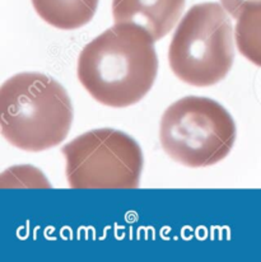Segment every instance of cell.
Returning a JSON list of instances; mask_svg holds the SVG:
<instances>
[{
	"label": "cell",
	"mask_w": 261,
	"mask_h": 262,
	"mask_svg": "<svg viewBox=\"0 0 261 262\" xmlns=\"http://www.w3.org/2000/svg\"><path fill=\"white\" fill-rule=\"evenodd\" d=\"M156 40L135 23H115L78 56L77 75L95 101L124 108L142 101L156 82Z\"/></svg>",
	"instance_id": "obj_1"
},
{
	"label": "cell",
	"mask_w": 261,
	"mask_h": 262,
	"mask_svg": "<svg viewBox=\"0 0 261 262\" xmlns=\"http://www.w3.org/2000/svg\"><path fill=\"white\" fill-rule=\"evenodd\" d=\"M74 110L67 89L42 73H18L0 88L2 135L25 151L60 145L73 125Z\"/></svg>",
	"instance_id": "obj_2"
},
{
	"label": "cell",
	"mask_w": 261,
	"mask_h": 262,
	"mask_svg": "<svg viewBox=\"0 0 261 262\" xmlns=\"http://www.w3.org/2000/svg\"><path fill=\"white\" fill-rule=\"evenodd\" d=\"M231 15L219 3H199L177 25L168 47L173 74L194 87H210L223 80L234 61Z\"/></svg>",
	"instance_id": "obj_3"
},
{
	"label": "cell",
	"mask_w": 261,
	"mask_h": 262,
	"mask_svg": "<svg viewBox=\"0 0 261 262\" xmlns=\"http://www.w3.org/2000/svg\"><path fill=\"white\" fill-rule=\"evenodd\" d=\"M159 141L164 153L182 166H214L231 153L236 124L219 102L186 96L169 104L162 115Z\"/></svg>",
	"instance_id": "obj_4"
},
{
	"label": "cell",
	"mask_w": 261,
	"mask_h": 262,
	"mask_svg": "<svg viewBox=\"0 0 261 262\" xmlns=\"http://www.w3.org/2000/svg\"><path fill=\"white\" fill-rule=\"evenodd\" d=\"M65 174L72 188H137L144 158L139 144L120 130L95 129L65 144Z\"/></svg>",
	"instance_id": "obj_5"
},
{
	"label": "cell",
	"mask_w": 261,
	"mask_h": 262,
	"mask_svg": "<svg viewBox=\"0 0 261 262\" xmlns=\"http://www.w3.org/2000/svg\"><path fill=\"white\" fill-rule=\"evenodd\" d=\"M186 0H112L115 23L142 26L159 41L179 23Z\"/></svg>",
	"instance_id": "obj_6"
},
{
	"label": "cell",
	"mask_w": 261,
	"mask_h": 262,
	"mask_svg": "<svg viewBox=\"0 0 261 262\" xmlns=\"http://www.w3.org/2000/svg\"><path fill=\"white\" fill-rule=\"evenodd\" d=\"M38 17L62 31L82 28L93 19L100 0H31Z\"/></svg>",
	"instance_id": "obj_7"
},
{
	"label": "cell",
	"mask_w": 261,
	"mask_h": 262,
	"mask_svg": "<svg viewBox=\"0 0 261 262\" xmlns=\"http://www.w3.org/2000/svg\"><path fill=\"white\" fill-rule=\"evenodd\" d=\"M236 20L234 40L240 54L261 68V7L247 8Z\"/></svg>",
	"instance_id": "obj_8"
},
{
	"label": "cell",
	"mask_w": 261,
	"mask_h": 262,
	"mask_svg": "<svg viewBox=\"0 0 261 262\" xmlns=\"http://www.w3.org/2000/svg\"><path fill=\"white\" fill-rule=\"evenodd\" d=\"M3 188L7 187H33L50 188L51 185L40 169L32 166H15L3 172L0 178Z\"/></svg>",
	"instance_id": "obj_9"
},
{
	"label": "cell",
	"mask_w": 261,
	"mask_h": 262,
	"mask_svg": "<svg viewBox=\"0 0 261 262\" xmlns=\"http://www.w3.org/2000/svg\"><path fill=\"white\" fill-rule=\"evenodd\" d=\"M221 4L232 18L237 19L247 8L261 7V0H221Z\"/></svg>",
	"instance_id": "obj_10"
}]
</instances>
